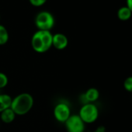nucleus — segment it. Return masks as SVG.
<instances>
[{
	"mask_svg": "<svg viewBox=\"0 0 132 132\" xmlns=\"http://www.w3.org/2000/svg\"><path fill=\"white\" fill-rule=\"evenodd\" d=\"M126 3H127L126 6H127L130 9V10L132 12V0H126Z\"/></svg>",
	"mask_w": 132,
	"mask_h": 132,
	"instance_id": "f3484780",
	"label": "nucleus"
},
{
	"mask_svg": "<svg viewBox=\"0 0 132 132\" xmlns=\"http://www.w3.org/2000/svg\"><path fill=\"white\" fill-rule=\"evenodd\" d=\"M86 103H94L100 98V92L96 88H89L82 95Z\"/></svg>",
	"mask_w": 132,
	"mask_h": 132,
	"instance_id": "6e6552de",
	"label": "nucleus"
},
{
	"mask_svg": "<svg viewBox=\"0 0 132 132\" xmlns=\"http://www.w3.org/2000/svg\"><path fill=\"white\" fill-rule=\"evenodd\" d=\"M69 44V40L64 34L57 33L53 35L52 46L57 50H64Z\"/></svg>",
	"mask_w": 132,
	"mask_h": 132,
	"instance_id": "0eeeda50",
	"label": "nucleus"
},
{
	"mask_svg": "<svg viewBox=\"0 0 132 132\" xmlns=\"http://www.w3.org/2000/svg\"><path fill=\"white\" fill-rule=\"evenodd\" d=\"M71 109L69 104L64 102H59L54 108V117L60 123H64L71 116Z\"/></svg>",
	"mask_w": 132,
	"mask_h": 132,
	"instance_id": "423d86ee",
	"label": "nucleus"
},
{
	"mask_svg": "<svg viewBox=\"0 0 132 132\" xmlns=\"http://www.w3.org/2000/svg\"><path fill=\"white\" fill-rule=\"evenodd\" d=\"M9 82V79L5 73L0 72V89L5 88Z\"/></svg>",
	"mask_w": 132,
	"mask_h": 132,
	"instance_id": "4468645a",
	"label": "nucleus"
},
{
	"mask_svg": "<svg viewBox=\"0 0 132 132\" xmlns=\"http://www.w3.org/2000/svg\"><path fill=\"white\" fill-rule=\"evenodd\" d=\"M85 124L79 114L71 115L64 122V126L68 132H84L86 128Z\"/></svg>",
	"mask_w": 132,
	"mask_h": 132,
	"instance_id": "39448f33",
	"label": "nucleus"
},
{
	"mask_svg": "<svg viewBox=\"0 0 132 132\" xmlns=\"http://www.w3.org/2000/svg\"><path fill=\"white\" fill-rule=\"evenodd\" d=\"M123 88L126 91L132 93V76H128L123 81Z\"/></svg>",
	"mask_w": 132,
	"mask_h": 132,
	"instance_id": "ddd939ff",
	"label": "nucleus"
},
{
	"mask_svg": "<svg viewBox=\"0 0 132 132\" xmlns=\"http://www.w3.org/2000/svg\"><path fill=\"white\" fill-rule=\"evenodd\" d=\"M132 15V12L130 10V9L127 6H123L120 7L117 11V17L119 20L122 21L128 20Z\"/></svg>",
	"mask_w": 132,
	"mask_h": 132,
	"instance_id": "9b49d317",
	"label": "nucleus"
},
{
	"mask_svg": "<svg viewBox=\"0 0 132 132\" xmlns=\"http://www.w3.org/2000/svg\"><path fill=\"white\" fill-rule=\"evenodd\" d=\"M53 34L51 31H36L31 38V46L34 51L39 54L45 53L52 47Z\"/></svg>",
	"mask_w": 132,
	"mask_h": 132,
	"instance_id": "f257e3e1",
	"label": "nucleus"
},
{
	"mask_svg": "<svg viewBox=\"0 0 132 132\" xmlns=\"http://www.w3.org/2000/svg\"><path fill=\"white\" fill-rule=\"evenodd\" d=\"M35 26L38 30L51 31L55 23L54 16L47 11H42L37 14L35 17Z\"/></svg>",
	"mask_w": 132,
	"mask_h": 132,
	"instance_id": "20e7f679",
	"label": "nucleus"
},
{
	"mask_svg": "<svg viewBox=\"0 0 132 132\" xmlns=\"http://www.w3.org/2000/svg\"><path fill=\"white\" fill-rule=\"evenodd\" d=\"M16 116V113L13 112V110L10 107L4 110L3 111L0 113V119H1V120L5 123H12L15 120Z\"/></svg>",
	"mask_w": 132,
	"mask_h": 132,
	"instance_id": "1a4fd4ad",
	"label": "nucleus"
},
{
	"mask_svg": "<svg viewBox=\"0 0 132 132\" xmlns=\"http://www.w3.org/2000/svg\"><path fill=\"white\" fill-rule=\"evenodd\" d=\"M99 109L94 103H86L79 110V116L85 123H93L99 117Z\"/></svg>",
	"mask_w": 132,
	"mask_h": 132,
	"instance_id": "7ed1b4c3",
	"label": "nucleus"
},
{
	"mask_svg": "<svg viewBox=\"0 0 132 132\" xmlns=\"http://www.w3.org/2000/svg\"><path fill=\"white\" fill-rule=\"evenodd\" d=\"M34 97L27 93H23L13 99L10 108L16 115L23 116L30 112L34 106Z\"/></svg>",
	"mask_w": 132,
	"mask_h": 132,
	"instance_id": "f03ea898",
	"label": "nucleus"
},
{
	"mask_svg": "<svg viewBox=\"0 0 132 132\" xmlns=\"http://www.w3.org/2000/svg\"><path fill=\"white\" fill-rule=\"evenodd\" d=\"M13 98L8 94H0V113L11 106Z\"/></svg>",
	"mask_w": 132,
	"mask_h": 132,
	"instance_id": "9d476101",
	"label": "nucleus"
},
{
	"mask_svg": "<svg viewBox=\"0 0 132 132\" xmlns=\"http://www.w3.org/2000/svg\"><path fill=\"white\" fill-rule=\"evenodd\" d=\"M9 32L7 29L0 24V45H5L9 41Z\"/></svg>",
	"mask_w": 132,
	"mask_h": 132,
	"instance_id": "f8f14e48",
	"label": "nucleus"
},
{
	"mask_svg": "<svg viewBox=\"0 0 132 132\" xmlns=\"http://www.w3.org/2000/svg\"><path fill=\"white\" fill-rule=\"evenodd\" d=\"M47 0H29L30 3L35 7H40L44 6Z\"/></svg>",
	"mask_w": 132,
	"mask_h": 132,
	"instance_id": "2eb2a0df",
	"label": "nucleus"
},
{
	"mask_svg": "<svg viewBox=\"0 0 132 132\" xmlns=\"http://www.w3.org/2000/svg\"><path fill=\"white\" fill-rule=\"evenodd\" d=\"M94 132H106V128L103 126H99L95 130Z\"/></svg>",
	"mask_w": 132,
	"mask_h": 132,
	"instance_id": "dca6fc26",
	"label": "nucleus"
},
{
	"mask_svg": "<svg viewBox=\"0 0 132 132\" xmlns=\"http://www.w3.org/2000/svg\"><path fill=\"white\" fill-rule=\"evenodd\" d=\"M0 20H1V16H0Z\"/></svg>",
	"mask_w": 132,
	"mask_h": 132,
	"instance_id": "a211bd4d",
	"label": "nucleus"
}]
</instances>
